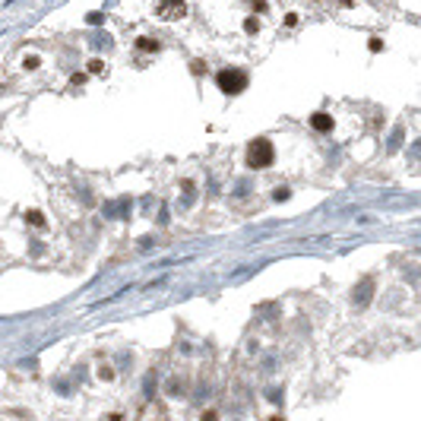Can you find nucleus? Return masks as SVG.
<instances>
[{"label":"nucleus","mask_w":421,"mask_h":421,"mask_svg":"<svg viewBox=\"0 0 421 421\" xmlns=\"http://www.w3.org/2000/svg\"><path fill=\"white\" fill-rule=\"evenodd\" d=\"M244 162L247 168H254V171H263V168H269L275 162V149H272V143L266 136H257V139H250L247 143V152H244Z\"/></svg>","instance_id":"obj_1"},{"label":"nucleus","mask_w":421,"mask_h":421,"mask_svg":"<svg viewBox=\"0 0 421 421\" xmlns=\"http://www.w3.org/2000/svg\"><path fill=\"white\" fill-rule=\"evenodd\" d=\"M247 70H238V67H225L215 73V86H219L225 95H241L247 89Z\"/></svg>","instance_id":"obj_2"},{"label":"nucleus","mask_w":421,"mask_h":421,"mask_svg":"<svg viewBox=\"0 0 421 421\" xmlns=\"http://www.w3.org/2000/svg\"><path fill=\"white\" fill-rule=\"evenodd\" d=\"M374 288H377L374 279H361V285L352 292V304H355V307H364L367 298H374Z\"/></svg>","instance_id":"obj_3"},{"label":"nucleus","mask_w":421,"mask_h":421,"mask_svg":"<svg viewBox=\"0 0 421 421\" xmlns=\"http://www.w3.org/2000/svg\"><path fill=\"white\" fill-rule=\"evenodd\" d=\"M310 127H314L317 133H330V130L336 127V120L326 111H314V114H310Z\"/></svg>","instance_id":"obj_4"},{"label":"nucleus","mask_w":421,"mask_h":421,"mask_svg":"<svg viewBox=\"0 0 421 421\" xmlns=\"http://www.w3.org/2000/svg\"><path fill=\"white\" fill-rule=\"evenodd\" d=\"M159 41H155V38H139L136 41V51H146V54H155V51H159Z\"/></svg>","instance_id":"obj_5"},{"label":"nucleus","mask_w":421,"mask_h":421,"mask_svg":"<svg viewBox=\"0 0 421 421\" xmlns=\"http://www.w3.org/2000/svg\"><path fill=\"white\" fill-rule=\"evenodd\" d=\"M26 222L35 225V228H44V215H41L38 209H29V212H26Z\"/></svg>","instance_id":"obj_6"},{"label":"nucleus","mask_w":421,"mask_h":421,"mask_svg":"<svg viewBox=\"0 0 421 421\" xmlns=\"http://www.w3.org/2000/svg\"><path fill=\"white\" fill-rule=\"evenodd\" d=\"M244 32H247V35H257V32H260V19H257V16L244 19Z\"/></svg>","instance_id":"obj_7"},{"label":"nucleus","mask_w":421,"mask_h":421,"mask_svg":"<svg viewBox=\"0 0 421 421\" xmlns=\"http://www.w3.org/2000/svg\"><path fill=\"white\" fill-rule=\"evenodd\" d=\"M288 197H292V190H288V187H279V190L272 194V200H275V203H285Z\"/></svg>","instance_id":"obj_8"},{"label":"nucleus","mask_w":421,"mask_h":421,"mask_svg":"<svg viewBox=\"0 0 421 421\" xmlns=\"http://www.w3.org/2000/svg\"><path fill=\"white\" fill-rule=\"evenodd\" d=\"M399 146H402V130H396V133L390 136V149L396 152V149H399Z\"/></svg>","instance_id":"obj_9"},{"label":"nucleus","mask_w":421,"mask_h":421,"mask_svg":"<svg viewBox=\"0 0 421 421\" xmlns=\"http://www.w3.org/2000/svg\"><path fill=\"white\" fill-rule=\"evenodd\" d=\"M200 421H219V412H215V408H206V412H203V418Z\"/></svg>","instance_id":"obj_10"},{"label":"nucleus","mask_w":421,"mask_h":421,"mask_svg":"<svg viewBox=\"0 0 421 421\" xmlns=\"http://www.w3.org/2000/svg\"><path fill=\"white\" fill-rule=\"evenodd\" d=\"M285 26H288V29H295V26H298V16H295V13H288V16H285Z\"/></svg>","instance_id":"obj_11"},{"label":"nucleus","mask_w":421,"mask_h":421,"mask_svg":"<svg viewBox=\"0 0 421 421\" xmlns=\"http://www.w3.org/2000/svg\"><path fill=\"white\" fill-rule=\"evenodd\" d=\"M99 377H102V380H111V377H114V370H111V367H102V370H99Z\"/></svg>","instance_id":"obj_12"},{"label":"nucleus","mask_w":421,"mask_h":421,"mask_svg":"<svg viewBox=\"0 0 421 421\" xmlns=\"http://www.w3.org/2000/svg\"><path fill=\"white\" fill-rule=\"evenodd\" d=\"M35 67H38V57H35V54L26 57V70H35Z\"/></svg>","instance_id":"obj_13"},{"label":"nucleus","mask_w":421,"mask_h":421,"mask_svg":"<svg viewBox=\"0 0 421 421\" xmlns=\"http://www.w3.org/2000/svg\"><path fill=\"white\" fill-rule=\"evenodd\" d=\"M89 70L92 73H102V60H89Z\"/></svg>","instance_id":"obj_14"},{"label":"nucleus","mask_w":421,"mask_h":421,"mask_svg":"<svg viewBox=\"0 0 421 421\" xmlns=\"http://www.w3.org/2000/svg\"><path fill=\"white\" fill-rule=\"evenodd\" d=\"M370 51H383V41L380 38H370Z\"/></svg>","instance_id":"obj_15"},{"label":"nucleus","mask_w":421,"mask_h":421,"mask_svg":"<svg viewBox=\"0 0 421 421\" xmlns=\"http://www.w3.org/2000/svg\"><path fill=\"white\" fill-rule=\"evenodd\" d=\"M266 421H282V418H279V415H272V418H266Z\"/></svg>","instance_id":"obj_16"}]
</instances>
